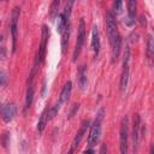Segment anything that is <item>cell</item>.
Segmentation results:
<instances>
[{"mask_svg":"<svg viewBox=\"0 0 154 154\" xmlns=\"http://www.w3.org/2000/svg\"><path fill=\"white\" fill-rule=\"evenodd\" d=\"M105 26H106L107 38L109 41V45H112L113 40L118 35V30H117V23H116L114 14L111 11H107L106 14H105Z\"/></svg>","mask_w":154,"mask_h":154,"instance_id":"1","label":"cell"},{"mask_svg":"<svg viewBox=\"0 0 154 154\" xmlns=\"http://www.w3.org/2000/svg\"><path fill=\"white\" fill-rule=\"evenodd\" d=\"M129 60H130V47L126 46L124 51V57H123V71L120 76V82H119V89L120 91H125L128 87V81H129Z\"/></svg>","mask_w":154,"mask_h":154,"instance_id":"2","label":"cell"},{"mask_svg":"<svg viewBox=\"0 0 154 154\" xmlns=\"http://www.w3.org/2000/svg\"><path fill=\"white\" fill-rule=\"evenodd\" d=\"M48 36H49V30L47 28V25H42V32H41V43L36 54V60H35V69L43 61L45 55H46V46H47V41H48Z\"/></svg>","mask_w":154,"mask_h":154,"instance_id":"3","label":"cell"},{"mask_svg":"<svg viewBox=\"0 0 154 154\" xmlns=\"http://www.w3.org/2000/svg\"><path fill=\"white\" fill-rule=\"evenodd\" d=\"M84 38H85V23L84 19L81 18L79 19V25H78V31H77V40H76V46H75V51L72 54V61H76L77 57L81 53V49L84 45Z\"/></svg>","mask_w":154,"mask_h":154,"instance_id":"4","label":"cell"},{"mask_svg":"<svg viewBox=\"0 0 154 154\" xmlns=\"http://www.w3.org/2000/svg\"><path fill=\"white\" fill-rule=\"evenodd\" d=\"M128 116L123 117L122 123H120V130H119V148H120V154H128Z\"/></svg>","mask_w":154,"mask_h":154,"instance_id":"5","label":"cell"},{"mask_svg":"<svg viewBox=\"0 0 154 154\" xmlns=\"http://www.w3.org/2000/svg\"><path fill=\"white\" fill-rule=\"evenodd\" d=\"M19 19V7L16 6L12 10L11 20H10V31L12 35V52H16V43H17V23Z\"/></svg>","mask_w":154,"mask_h":154,"instance_id":"6","label":"cell"},{"mask_svg":"<svg viewBox=\"0 0 154 154\" xmlns=\"http://www.w3.org/2000/svg\"><path fill=\"white\" fill-rule=\"evenodd\" d=\"M140 129H141V119L138 114L134 116V120H132V149L134 153L137 152L138 149V143H140Z\"/></svg>","mask_w":154,"mask_h":154,"instance_id":"7","label":"cell"},{"mask_svg":"<svg viewBox=\"0 0 154 154\" xmlns=\"http://www.w3.org/2000/svg\"><path fill=\"white\" fill-rule=\"evenodd\" d=\"M100 135H101V124L94 123L90 126V131H89V136H88V144L90 148L94 147L99 142Z\"/></svg>","mask_w":154,"mask_h":154,"instance_id":"8","label":"cell"},{"mask_svg":"<svg viewBox=\"0 0 154 154\" xmlns=\"http://www.w3.org/2000/svg\"><path fill=\"white\" fill-rule=\"evenodd\" d=\"M90 124V120L89 119H84L83 122H82V124H81V128H79V130H78V132L76 134V136L73 137V141H72V144H71V148H73V149H76L77 147H78V144H79V142H81V140L83 138V136H84V134L87 132V129L90 126L89 125Z\"/></svg>","mask_w":154,"mask_h":154,"instance_id":"9","label":"cell"},{"mask_svg":"<svg viewBox=\"0 0 154 154\" xmlns=\"http://www.w3.org/2000/svg\"><path fill=\"white\" fill-rule=\"evenodd\" d=\"M90 46H91V49L94 52V58L96 59V57L99 55V52H100V38H99V30H97L96 25H94L93 30H91V42H90Z\"/></svg>","mask_w":154,"mask_h":154,"instance_id":"10","label":"cell"},{"mask_svg":"<svg viewBox=\"0 0 154 154\" xmlns=\"http://www.w3.org/2000/svg\"><path fill=\"white\" fill-rule=\"evenodd\" d=\"M14 113H16V106H14V103H7V105L2 108V112H1L2 120H4L5 123H10V122L13 119Z\"/></svg>","mask_w":154,"mask_h":154,"instance_id":"11","label":"cell"},{"mask_svg":"<svg viewBox=\"0 0 154 154\" xmlns=\"http://www.w3.org/2000/svg\"><path fill=\"white\" fill-rule=\"evenodd\" d=\"M111 47H112V55H111V57H112V63H114V61H117V59H118V57H119L120 48H122V37H120L119 34H118V35L116 36V38L113 40Z\"/></svg>","mask_w":154,"mask_h":154,"instance_id":"12","label":"cell"},{"mask_svg":"<svg viewBox=\"0 0 154 154\" xmlns=\"http://www.w3.org/2000/svg\"><path fill=\"white\" fill-rule=\"evenodd\" d=\"M71 90H72V83H71V81H67L65 84H64V87H63V89H61V91H60V97H59V102L60 103H63V102H66L67 100H69V97H70V95H71Z\"/></svg>","mask_w":154,"mask_h":154,"instance_id":"13","label":"cell"},{"mask_svg":"<svg viewBox=\"0 0 154 154\" xmlns=\"http://www.w3.org/2000/svg\"><path fill=\"white\" fill-rule=\"evenodd\" d=\"M77 81H78L79 88L82 90L85 89V87L88 84V79H87V76H85V66L84 65H81L78 67V71H77Z\"/></svg>","mask_w":154,"mask_h":154,"instance_id":"14","label":"cell"},{"mask_svg":"<svg viewBox=\"0 0 154 154\" xmlns=\"http://www.w3.org/2000/svg\"><path fill=\"white\" fill-rule=\"evenodd\" d=\"M69 37H70V23L66 24L64 31L61 32V51L65 53L67 46H69Z\"/></svg>","mask_w":154,"mask_h":154,"instance_id":"15","label":"cell"},{"mask_svg":"<svg viewBox=\"0 0 154 154\" xmlns=\"http://www.w3.org/2000/svg\"><path fill=\"white\" fill-rule=\"evenodd\" d=\"M47 122H48V107H46V108L43 109V112H42V114H41V117H40V119H38L37 130H38L40 132L43 131V129H45Z\"/></svg>","mask_w":154,"mask_h":154,"instance_id":"16","label":"cell"},{"mask_svg":"<svg viewBox=\"0 0 154 154\" xmlns=\"http://www.w3.org/2000/svg\"><path fill=\"white\" fill-rule=\"evenodd\" d=\"M126 5H128V17H129V18H134V19H135L136 7H137L136 1H135V0H129Z\"/></svg>","mask_w":154,"mask_h":154,"instance_id":"17","label":"cell"},{"mask_svg":"<svg viewBox=\"0 0 154 154\" xmlns=\"http://www.w3.org/2000/svg\"><path fill=\"white\" fill-rule=\"evenodd\" d=\"M59 5H60V1H59V0H54V1L51 4L49 17H51L52 20H54V19L58 17V8H59Z\"/></svg>","mask_w":154,"mask_h":154,"instance_id":"18","label":"cell"},{"mask_svg":"<svg viewBox=\"0 0 154 154\" xmlns=\"http://www.w3.org/2000/svg\"><path fill=\"white\" fill-rule=\"evenodd\" d=\"M57 19H58V22H57V31L61 34V32L64 31V29H65V26H66V24H67L69 22H66V19L64 18V16H63V13H60V14H58V17H57Z\"/></svg>","mask_w":154,"mask_h":154,"instance_id":"19","label":"cell"},{"mask_svg":"<svg viewBox=\"0 0 154 154\" xmlns=\"http://www.w3.org/2000/svg\"><path fill=\"white\" fill-rule=\"evenodd\" d=\"M153 51H154L153 36H152V35H148V36H147V57H148V59H149V60H152Z\"/></svg>","mask_w":154,"mask_h":154,"instance_id":"20","label":"cell"},{"mask_svg":"<svg viewBox=\"0 0 154 154\" xmlns=\"http://www.w3.org/2000/svg\"><path fill=\"white\" fill-rule=\"evenodd\" d=\"M32 96H34V88H32V85L30 84V85L28 87V89H26V96H25V108H26V109L31 106Z\"/></svg>","mask_w":154,"mask_h":154,"instance_id":"21","label":"cell"},{"mask_svg":"<svg viewBox=\"0 0 154 154\" xmlns=\"http://www.w3.org/2000/svg\"><path fill=\"white\" fill-rule=\"evenodd\" d=\"M59 106H60V102L54 103L52 107L48 108V120H51V119H53V118L55 117V114H57L58 111H59Z\"/></svg>","mask_w":154,"mask_h":154,"instance_id":"22","label":"cell"},{"mask_svg":"<svg viewBox=\"0 0 154 154\" xmlns=\"http://www.w3.org/2000/svg\"><path fill=\"white\" fill-rule=\"evenodd\" d=\"M73 5V1H67L66 5H65V8H64V18L66 19V22H69V18H70V14H71V7Z\"/></svg>","mask_w":154,"mask_h":154,"instance_id":"23","label":"cell"},{"mask_svg":"<svg viewBox=\"0 0 154 154\" xmlns=\"http://www.w3.org/2000/svg\"><path fill=\"white\" fill-rule=\"evenodd\" d=\"M122 6H123V2L122 1H114L113 5H112V13L113 14H119L122 13Z\"/></svg>","mask_w":154,"mask_h":154,"instance_id":"24","label":"cell"},{"mask_svg":"<svg viewBox=\"0 0 154 154\" xmlns=\"http://www.w3.org/2000/svg\"><path fill=\"white\" fill-rule=\"evenodd\" d=\"M124 23H125L128 26H131V25H134L135 19H134V18H129V17H126V18L124 19Z\"/></svg>","mask_w":154,"mask_h":154,"instance_id":"25","label":"cell"},{"mask_svg":"<svg viewBox=\"0 0 154 154\" xmlns=\"http://www.w3.org/2000/svg\"><path fill=\"white\" fill-rule=\"evenodd\" d=\"M6 58V48L5 47H0V61L4 60Z\"/></svg>","mask_w":154,"mask_h":154,"instance_id":"26","label":"cell"},{"mask_svg":"<svg viewBox=\"0 0 154 154\" xmlns=\"http://www.w3.org/2000/svg\"><path fill=\"white\" fill-rule=\"evenodd\" d=\"M5 82H6V75H5L4 71L0 70V85L5 84Z\"/></svg>","mask_w":154,"mask_h":154,"instance_id":"27","label":"cell"},{"mask_svg":"<svg viewBox=\"0 0 154 154\" xmlns=\"http://www.w3.org/2000/svg\"><path fill=\"white\" fill-rule=\"evenodd\" d=\"M78 107H79V105H78V103H73V105H72V109H71V112H70L69 117H72V116L75 114V112L78 109Z\"/></svg>","mask_w":154,"mask_h":154,"instance_id":"28","label":"cell"},{"mask_svg":"<svg viewBox=\"0 0 154 154\" xmlns=\"http://www.w3.org/2000/svg\"><path fill=\"white\" fill-rule=\"evenodd\" d=\"M100 154H107V146L105 144V143H102L101 146H100V152H99Z\"/></svg>","mask_w":154,"mask_h":154,"instance_id":"29","label":"cell"},{"mask_svg":"<svg viewBox=\"0 0 154 154\" xmlns=\"http://www.w3.org/2000/svg\"><path fill=\"white\" fill-rule=\"evenodd\" d=\"M83 154H94V150H93V148H88L83 152Z\"/></svg>","mask_w":154,"mask_h":154,"instance_id":"30","label":"cell"},{"mask_svg":"<svg viewBox=\"0 0 154 154\" xmlns=\"http://www.w3.org/2000/svg\"><path fill=\"white\" fill-rule=\"evenodd\" d=\"M73 150H75L73 148H70V149H69V152H67V154H73Z\"/></svg>","mask_w":154,"mask_h":154,"instance_id":"31","label":"cell"},{"mask_svg":"<svg viewBox=\"0 0 154 154\" xmlns=\"http://www.w3.org/2000/svg\"><path fill=\"white\" fill-rule=\"evenodd\" d=\"M149 154H153V146L150 147V152H149Z\"/></svg>","mask_w":154,"mask_h":154,"instance_id":"32","label":"cell"},{"mask_svg":"<svg viewBox=\"0 0 154 154\" xmlns=\"http://www.w3.org/2000/svg\"><path fill=\"white\" fill-rule=\"evenodd\" d=\"M0 112H1V105H0Z\"/></svg>","mask_w":154,"mask_h":154,"instance_id":"33","label":"cell"}]
</instances>
